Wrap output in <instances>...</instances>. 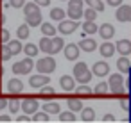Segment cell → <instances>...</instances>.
I'll list each match as a JSON object with an SVG mask.
<instances>
[{"instance_id": "cell-36", "label": "cell", "mask_w": 131, "mask_h": 123, "mask_svg": "<svg viewBox=\"0 0 131 123\" xmlns=\"http://www.w3.org/2000/svg\"><path fill=\"white\" fill-rule=\"evenodd\" d=\"M29 29H31V27H29L27 23H22V25L16 29V36H18V39H20V41L29 38V34H31V32H29Z\"/></svg>"}, {"instance_id": "cell-17", "label": "cell", "mask_w": 131, "mask_h": 123, "mask_svg": "<svg viewBox=\"0 0 131 123\" xmlns=\"http://www.w3.org/2000/svg\"><path fill=\"white\" fill-rule=\"evenodd\" d=\"M97 32L101 34L102 39H111V38L115 36V27H113L111 23H102V25L97 29Z\"/></svg>"}, {"instance_id": "cell-7", "label": "cell", "mask_w": 131, "mask_h": 123, "mask_svg": "<svg viewBox=\"0 0 131 123\" xmlns=\"http://www.w3.org/2000/svg\"><path fill=\"white\" fill-rule=\"evenodd\" d=\"M20 109L25 112V114H34L38 109H40V102H38V98H34L32 95H27V96H24V100L20 102Z\"/></svg>"}, {"instance_id": "cell-4", "label": "cell", "mask_w": 131, "mask_h": 123, "mask_svg": "<svg viewBox=\"0 0 131 123\" xmlns=\"http://www.w3.org/2000/svg\"><path fill=\"white\" fill-rule=\"evenodd\" d=\"M36 70L38 73H45V75H50L54 70H56V59L52 55H47V57H41L40 61H36Z\"/></svg>"}, {"instance_id": "cell-26", "label": "cell", "mask_w": 131, "mask_h": 123, "mask_svg": "<svg viewBox=\"0 0 131 123\" xmlns=\"http://www.w3.org/2000/svg\"><path fill=\"white\" fill-rule=\"evenodd\" d=\"M79 112H81V119L83 121H86V123H93L95 121V111L92 107H83Z\"/></svg>"}, {"instance_id": "cell-10", "label": "cell", "mask_w": 131, "mask_h": 123, "mask_svg": "<svg viewBox=\"0 0 131 123\" xmlns=\"http://www.w3.org/2000/svg\"><path fill=\"white\" fill-rule=\"evenodd\" d=\"M24 91V82L20 79H11L7 82V95L9 96H20Z\"/></svg>"}, {"instance_id": "cell-20", "label": "cell", "mask_w": 131, "mask_h": 123, "mask_svg": "<svg viewBox=\"0 0 131 123\" xmlns=\"http://www.w3.org/2000/svg\"><path fill=\"white\" fill-rule=\"evenodd\" d=\"M93 96H97V98H110V87H108V84L106 82H99L95 86V89H93Z\"/></svg>"}, {"instance_id": "cell-50", "label": "cell", "mask_w": 131, "mask_h": 123, "mask_svg": "<svg viewBox=\"0 0 131 123\" xmlns=\"http://www.w3.org/2000/svg\"><path fill=\"white\" fill-rule=\"evenodd\" d=\"M0 77H2V68H0Z\"/></svg>"}, {"instance_id": "cell-42", "label": "cell", "mask_w": 131, "mask_h": 123, "mask_svg": "<svg viewBox=\"0 0 131 123\" xmlns=\"http://www.w3.org/2000/svg\"><path fill=\"white\" fill-rule=\"evenodd\" d=\"M7 107V95H0V111Z\"/></svg>"}, {"instance_id": "cell-19", "label": "cell", "mask_w": 131, "mask_h": 123, "mask_svg": "<svg viewBox=\"0 0 131 123\" xmlns=\"http://www.w3.org/2000/svg\"><path fill=\"white\" fill-rule=\"evenodd\" d=\"M81 50H84V52H93L99 45L95 43V39L93 38H83L81 41H79V45H77Z\"/></svg>"}, {"instance_id": "cell-21", "label": "cell", "mask_w": 131, "mask_h": 123, "mask_svg": "<svg viewBox=\"0 0 131 123\" xmlns=\"http://www.w3.org/2000/svg\"><path fill=\"white\" fill-rule=\"evenodd\" d=\"M43 111H45L47 114H58V112L61 111V103L56 102V100H47V102L43 103Z\"/></svg>"}, {"instance_id": "cell-18", "label": "cell", "mask_w": 131, "mask_h": 123, "mask_svg": "<svg viewBox=\"0 0 131 123\" xmlns=\"http://www.w3.org/2000/svg\"><path fill=\"white\" fill-rule=\"evenodd\" d=\"M115 50H118L120 55H131V39H118L115 43Z\"/></svg>"}, {"instance_id": "cell-33", "label": "cell", "mask_w": 131, "mask_h": 123, "mask_svg": "<svg viewBox=\"0 0 131 123\" xmlns=\"http://www.w3.org/2000/svg\"><path fill=\"white\" fill-rule=\"evenodd\" d=\"M40 29H41V34L43 36H49V38H52V36H56V27L52 25V23H40Z\"/></svg>"}, {"instance_id": "cell-41", "label": "cell", "mask_w": 131, "mask_h": 123, "mask_svg": "<svg viewBox=\"0 0 131 123\" xmlns=\"http://www.w3.org/2000/svg\"><path fill=\"white\" fill-rule=\"evenodd\" d=\"M9 7H15V9H20V7H24V4H25V0H9Z\"/></svg>"}, {"instance_id": "cell-12", "label": "cell", "mask_w": 131, "mask_h": 123, "mask_svg": "<svg viewBox=\"0 0 131 123\" xmlns=\"http://www.w3.org/2000/svg\"><path fill=\"white\" fill-rule=\"evenodd\" d=\"M79 52H81V48L75 43H68V45L63 47V54H65V57L68 61H77L79 59Z\"/></svg>"}, {"instance_id": "cell-49", "label": "cell", "mask_w": 131, "mask_h": 123, "mask_svg": "<svg viewBox=\"0 0 131 123\" xmlns=\"http://www.w3.org/2000/svg\"><path fill=\"white\" fill-rule=\"evenodd\" d=\"M4 20H6V18H4L2 14H0V25H2V23H4Z\"/></svg>"}, {"instance_id": "cell-24", "label": "cell", "mask_w": 131, "mask_h": 123, "mask_svg": "<svg viewBox=\"0 0 131 123\" xmlns=\"http://www.w3.org/2000/svg\"><path fill=\"white\" fill-rule=\"evenodd\" d=\"M75 91V96H79V98H93V91H92V87H88V84H81L77 89H74Z\"/></svg>"}, {"instance_id": "cell-47", "label": "cell", "mask_w": 131, "mask_h": 123, "mask_svg": "<svg viewBox=\"0 0 131 123\" xmlns=\"http://www.w3.org/2000/svg\"><path fill=\"white\" fill-rule=\"evenodd\" d=\"M9 121H11V118L7 114H0V123H9Z\"/></svg>"}, {"instance_id": "cell-3", "label": "cell", "mask_w": 131, "mask_h": 123, "mask_svg": "<svg viewBox=\"0 0 131 123\" xmlns=\"http://www.w3.org/2000/svg\"><path fill=\"white\" fill-rule=\"evenodd\" d=\"M74 79L79 82V84H88L90 80H92V71L88 70V64L86 63H83V61H79L75 66H74Z\"/></svg>"}, {"instance_id": "cell-1", "label": "cell", "mask_w": 131, "mask_h": 123, "mask_svg": "<svg viewBox=\"0 0 131 123\" xmlns=\"http://www.w3.org/2000/svg\"><path fill=\"white\" fill-rule=\"evenodd\" d=\"M24 14H25V23L29 25V27H40V23H41V11H40V6L38 4H34V2H31V4H24Z\"/></svg>"}, {"instance_id": "cell-34", "label": "cell", "mask_w": 131, "mask_h": 123, "mask_svg": "<svg viewBox=\"0 0 131 123\" xmlns=\"http://www.w3.org/2000/svg\"><path fill=\"white\" fill-rule=\"evenodd\" d=\"M63 47H65L63 38H61V36H52V55L58 54V52H61Z\"/></svg>"}, {"instance_id": "cell-8", "label": "cell", "mask_w": 131, "mask_h": 123, "mask_svg": "<svg viewBox=\"0 0 131 123\" xmlns=\"http://www.w3.org/2000/svg\"><path fill=\"white\" fill-rule=\"evenodd\" d=\"M77 29H79V20H70L68 18V20H61L56 30L61 36H67V34H74Z\"/></svg>"}, {"instance_id": "cell-5", "label": "cell", "mask_w": 131, "mask_h": 123, "mask_svg": "<svg viewBox=\"0 0 131 123\" xmlns=\"http://www.w3.org/2000/svg\"><path fill=\"white\" fill-rule=\"evenodd\" d=\"M32 68H34V61H32V57H25L24 61L15 63L11 70H13L15 75H29V73L32 71Z\"/></svg>"}, {"instance_id": "cell-38", "label": "cell", "mask_w": 131, "mask_h": 123, "mask_svg": "<svg viewBox=\"0 0 131 123\" xmlns=\"http://www.w3.org/2000/svg\"><path fill=\"white\" fill-rule=\"evenodd\" d=\"M84 2L88 4V7H92V9H95L97 13H101V11H104V4L101 2V0H84Z\"/></svg>"}, {"instance_id": "cell-30", "label": "cell", "mask_w": 131, "mask_h": 123, "mask_svg": "<svg viewBox=\"0 0 131 123\" xmlns=\"http://www.w3.org/2000/svg\"><path fill=\"white\" fill-rule=\"evenodd\" d=\"M58 114H59V121H61V123H74V121L77 119V118H75V112H74V111H70V109H68V111H65V112H61V111H59Z\"/></svg>"}, {"instance_id": "cell-15", "label": "cell", "mask_w": 131, "mask_h": 123, "mask_svg": "<svg viewBox=\"0 0 131 123\" xmlns=\"http://www.w3.org/2000/svg\"><path fill=\"white\" fill-rule=\"evenodd\" d=\"M59 86H61V89H63L65 93H70V91L75 89V79L70 77V75H63V77L59 79Z\"/></svg>"}, {"instance_id": "cell-45", "label": "cell", "mask_w": 131, "mask_h": 123, "mask_svg": "<svg viewBox=\"0 0 131 123\" xmlns=\"http://www.w3.org/2000/svg\"><path fill=\"white\" fill-rule=\"evenodd\" d=\"M102 121H104V123H113V121H115V116H113V114H104Z\"/></svg>"}, {"instance_id": "cell-11", "label": "cell", "mask_w": 131, "mask_h": 123, "mask_svg": "<svg viewBox=\"0 0 131 123\" xmlns=\"http://www.w3.org/2000/svg\"><path fill=\"white\" fill-rule=\"evenodd\" d=\"M115 18H117L118 22H131V6H126V4L117 6Z\"/></svg>"}, {"instance_id": "cell-43", "label": "cell", "mask_w": 131, "mask_h": 123, "mask_svg": "<svg viewBox=\"0 0 131 123\" xmlns=\"http://www.w3.org/2000/svg\"><path fill=\"white\" fill-rule=\"evenodd\" d=\"M16 121H18V123H29V121H31V118H29V114H25V112H24L22 116H18V118H16Z\"/></svg>"}, {"instance_id": "cell-22", "label": "cell", "mask_w": 131, "mask_h": 123, "mask_svg": "<svg viewBox=\"0 0 131 123\" xmlns=\"http://www.w3.org/2000/svg\"><path fill=\"white\" fill-rule=\"evenodd\" d=\"M81 27H83V36H92V34H95L97 29H99V25L95 23V20H86Z\"/></svg>"}, {"instance_id": "cell-25", "label": "cell", "mask_w": 131, "mask_h": 123, "mask_svg": "<svg viewBox=\"0 0 131 123\" xmlns=\"http://www.w3.org/2000/svg\"><path fill=\"white\" fill-rule=\"evenodd\" d=\"M117 68L120 73H129L131 71V59H127V55H122L117 61Z\"/></svg>"}, {"instance_id": "cell-27", "label": "cell", "mask_w": 131, "mask_h": 123, "mask_svg": "<svg viewBox=\"0 0 131 123\" xmlns=\"http://www.w3.org/2000/svg\"><path fill=\"white\" fill-rule=\"evenodd\" d=\"M40 96L45 98V100H52V98H56V89L50 87L49 84H45V86L40 87Z\"/></svg>"}, {"instance_id": "cell-40", "label": "cell", "mask_w": 131, "mask_h": 123, "mask_svg": "<svg viewBox=\"0 0 131 123\" xmlns=\"http://www.w3.org/2000/svg\"><path fill=\"white\" fill-rule=\"evenodd\" d=\"M11 39V32L7 29H0V43H7Z\"/></svg>"}, {"instance_id": "cell-29", "label": "cell", "mask_w": 131, "mask_h": 123, "mask_svg": "<svg viewBox=\"0 0 131 123\" xmlns=\"http://www.w3.org/2000/svg\"><path fill=\"white\" fill-rule=\"evenodd\" d=\"M7 107H9L11 114H16L20 111V100H18V96H9L7 95Z\"/></svg>"}, {"instance_id": "cell-48", "label": "cell", "mask_w": 131, "mask_h": 123, "mask_svg": "<svg viewBox=\"0 0 131 123\" xmlns=\"http://www.w3.org/2000/svg\"><path fill=\"white\" fill-rule=\"evenodd\" d=\"M127 87H129V95H131V71H129V80H127Z\"/></svg>"}, {"instance_id": "cell-46", "label": "cell", "mask_w": 131, "mask_h": 123, "mask_svg": "<svg viewBox=\"0 0 131 123\" xmlns=\"http://www.w3.org/2000/svg\"><path fill=\"white\" fill-rule=\"evenodd\" d=\"M106 2H108V6L117 7V6H120V4H122V0H106Z\"/></svg>"}, {"instance_id": "cell-14", "label": "cell", "mask_w": 131, "mask_h": 123, "mask_svg": "<svg viewBox=\"0 0 131 123\" xmlns=\"http://www.w3.org/2000/svg\"><path fill=\"white\" fill-rule=\"evenodd\" d=\"M65 100H67V103H68V109L70 111H74V112H79L84 105H83V98H79V96H75V95H65Z\"/></svg>"}, {"instance_id": "cell-28", "label": "cell", "mask_w": 131, "mask_h": 123, "mask_svg": "<svg viewBox=\"0 0 131 123\" xmlns=\"http://www.w3.org/2000/svg\"><path fill=\"white\" fill-rule=\"evenodd\" d=\"M22 52H24L27 57H36L38 52H40V48H38V45H34V43H27V45L22 47Z\"/></svg>"}, {"instance_id": "cell-2", "label": "cell", "mask_w": 131, "mask_h": 123, "mask_svg": "<svg viewBox=\"0 0 131 123\" xmlns=\"http://www.w3.org/2000/svg\"><path fill=\"white\" fill-rule=\"evenodd\" d=\"M108 87H110V96H113V98H118V96L124 93V79H122L120 71L110 75V79H108Z\"/></svg>"}, {"instance_id": "cell-35", "label": "cell", "mask_w": 131, "mask_h": 123, "mask_svg": "<svg viewBox=\"0 0 131 123\" xmlns=\"http://www.w3.org/2000/svg\"><path fill=\"white\" fill-rule=\"evenodd\" d=\"M31 116H32V118H31L32 123H40V121H41V123H49V119H50V118H49L50 114H47L45 111H43V112H38V111H36V112L31 114Z\"/></svg>"}, {"instance_id": "cell-32", "label": "cell", "mask_w": 131, "mask_h": 123, "mask_svg": "<svg viewBox=\"0 0 131 123\" xmlns=\"http://www.w3.org/2000/svg\"><path fill=\"white\" fill-rule=\"evenodd\" d=\"M50 18H52L54 22H61V20L67 18V11H63L61 7H52V9H50Z\"/></svg>"}, {"instance_id": "cell-31", "label": "cell", "mask_w": 131, "mask_h": 123, "mask_svg": "<svg viewBox=\"0 0 131 123\" xmlns=\"http://www.w3.org/2000/svg\"><path fill=\"white\" fill-rule=\"evenodd\" d=\"M6 45H7V48L11 50V54H13V55H18V54L22 52V47H24V45L20 43V39H9Z\"/></svg>"}, {"instance_id": "cell-9", "label": "cell", "mask_w": 131, "mask_h": 123, "mask_svg": "<svg viewBox=\"0 0 131 123\" xmlns=\"http://www.w3.org/2000/svg\"><path fill=\"white\" fill-rule=\"evenodd\" d=\"M49 80H50V75H45V73L31 75V77H29V86H31L32 89H40L41 86L49 84Z\"/></svg>"}, {"instance_id": "cell-6", "label": "cell", "mask_w": 131, "mask_h": 123, "mask_svg": "<svg viewBox=\"0 0 131 123\" xmlns=\"http://www.w3.org/2000/svg\"><path fill=\"white\" fill-rule=\"evenodd\" d=\"M83 4H84V0H68L67 16H68L70 20H79V18H83Z\"/></svg>"}, {"instance_id": "cell-51", "label": "cell", "mask_w": 131, "mask_h": 123, "mask_svg": "<svg viewBox=\"0 0 131 123\" xmlns=\"http://www.w3.org/2000/svg\"><path fill=\"white\" fill-rule=\"evenodd\" d=\"M61 2H63V0H61Z\"/></svg>"}, {"instance_id": "cell-39", "label": "cell", "mask_w": 131, "mask_h": 123, "mask_svg": "<svg viewBox=\"0 0 131 123\" xmlns=\"http://www.w3.org/2000/svg\"><path fill=\"white\" fill-rule=\"evenodd\" d=\"M83 18H86V20H95V18H97V11L92 9V7L83 9Z\"/></svg>"}, {"instance_id": "cell-37", "label": "cell", "mask_w": 131, "mask_h": 123, "mask_svg": "<svg viewBox=\"0 0 131 123\" xmlns=\"http://www.w3.org/2000/svg\"><path fill=\"white\" fill-rule=\"evenodd\" d=\"M11 57H13L11 50L7 48V45H6V43H2V47H0V63H4V61H9Z\"/></svg>"}, {"instance_id": "cell-44", "label": "cell", "mask_w": 131, "mask_h": 123, "mask_svg": "<svg viewBox=\"0 0 131 123\" xmlns=\"http://www.w3.org/2000/svg\"><path fill=\"white\" fill-rule=\"evenodd\" d=\"M34 4H38L40 7H47L49 4H50V0H32Z\"/></svg>"}, {"instance_id": "cell-16", "label": "cell", "mask_w": 131, "mask_h": 123, "mask_svg": "<svg viewBox=\"0 0 131 123\" xmlns=\"http://www.w3.org/2000/svg\"><path fill=\"white\" fill-rule=\"evenodd\" d=\"M99 52H101V55H102L104 59H108V57H111L117 50H115V45H113L110 39H104V43L99 47Z\"/></svg>"}, {"instance_id": "cell-13", "label": "cell", "mask_w": 131, "mask_h": 123, "mask_svg": "<svg viewBox=\"0 0 131 123\" xmlns=\"http://www.w3.org/2000/svg\"><path fill=\"white\" fill-rule=\"evenodd\" d=\"M92 73L95 77H106V75H110V64L106 61H97L92 66Z\"/></svg>"}, {"instance_id": "cell-23", "label": "cell", "mask_w": 131, "mask_h": 123, "mask_svg": "<svg viewBox=\"0 0 131 123\" xmlns=\"http://www.w3.org/2000/svg\"><path fill=\"white\" fill-rule=\"evenodd\" d=\"M38 48H40L41 52H45V54L52 55V38L43 36V38L40 39V43H38Z\"/></svg>"}]
</instances>
